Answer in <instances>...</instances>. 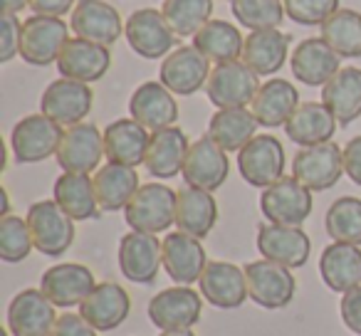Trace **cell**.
<instances>
[{
    "instance_id": "31",
    "label": "cell",
    "mask_w": 361,
    "mask_h": 336,
    "mask_svg": "<svg viewBox=\"0 0 361 336\" xmlns=\"http://www.w3.org/2000/svg\"><path fill=\"white\" fill-rule=\"evenodd\" d=\"M297 106H300V92H297V87L292 82L277 77V80L262 82L250 109L260 126L277 129V126H285L290 121V116L297 111Z\"/></svg>"
},
{
    "instance_id": "1",
    "label": "cell",
    "mask_w": 361,
    "mask_h": 336,
    "mask_svg": "<svg viewBox=\"0 0 361 336\" xmlns=\"http://www.w3.org/2000/svg\"><path fill=\"white\" fill-rule=\"evenodd\" d=\"M32 232L35 250L47 257H60L75 242V220L57 206V201H37L27 208L25 216Z\"/></svg>"
},
{
    "instance_id": "15",
    "label": "cell",
    "mask_w": 361,
    "mask_h": 336,
    "mask_svg": "<svg viewBox=\"0 0 361 336\" xmlns=\"http://www.w3.org/2000/svg\"><path fill=\"white\" fill-rule=\"evenodd\" d=\"M92 101H94V92L87 82L60 77V80L50 82L47 89L42 92L40 109L60 126H75L82 124L85 116L92 111Z\"/></svg>"
},
{
    "instance_id": "33",
    "label": "cell",
    "mask_w": 361,
    "mask_h": 336,
    "mask_svg": "<svg viewBox=\"0 0 361 336\" xmlns=\"http://www.w3.org/2000/svg\"><path fill=\"white\" fill-rule=\"evenodd\" d=\"M319 275L331 292L346 294L361 287V250L349 242H331L322 250Z\"/></svg>"
},
{
    "instance_id": "18",
    "label": "cell",
    "mask_w": 361,
    "mask_h": 336,
    "mask_svg": "<svg viewBox=\"0 0 361 336\" xmlns=\"http://www.w3.org/2000/svg\"><path fill=\"white\" fill-rule=\"evenodd\" d=\"M55 321V304L35 287L18 292L8 306V331L13 336H50Z\"/></svg>"
},
{
    "instance_id": "48",
    "label": "cell",
    "mask_w": 361,
    "mask_h": 336,
    "mask_svg": "<svg viewBox=\"0 0 361 336\" xmlns=\"http://www.w3.org/2000/svg\"><path fill=\"white\" fill-rule=\"evenodd\" d=\"M344 173L356 186H361V136H354L344 146Z\"/></svg>"
},
{
    "instance_id": "44",
    "label": "cell",
    "mask_w": 361,
    "mask_h": 336,
    "mask_svg": "<svg viewBox=\"0 0 361 336\" xmlns=\"http://www.w3.org/2000/svg\"><path fill=\"white\" fill-rule=\"evenodd\" d=\"M290 20L300 25H322L331 13L339 11V0H282Z\"/></svg>"
},
{
    "instance_id": "40",
    "label": "cell",
    "mask_w": 361,
    "mask_h": 336,
    "mask_svg": "<svg viewBox=\"0 0 361 336\" xmlns=\"http://www.w3.org/2000/svg\"><path fill=\"white\" fill-rule=\"evenodd\" d=\"M324 228L334 242L361 245V198H336L324 216Z\"/></svg>"
},
{
    "instance_id": "51",
    "label": "cell",
    "mask_w": 361,
    "mask_h": 336,
    "mask_svg": "<svg viewBox=\"0 0 361 336\" xmlns=\"http://www.w3.org/2000/svg\"><path fill=\"white\" fill-rule=\"evenodd\" d=\"M159 336H196L191 329H183V331H161Z\"/></svg>"
},
{
    "instance_id": "9",
    "label": "cell",
    "mask_w": 361,
    "mask_h": 336,
    "mask_svg": "<svg viewBox=\"0 0 361 336\" xmlns=\"http://www.w3.org/2000/svg\"><path fill=\"white\" fill-rule=\"evenodd\" d=\"M67 40H70V25L62 18L32 15L23 23L20 57L32 67H47L57 62Z\"/></svg>"
},
{
    "instance_id": "49",
    "label": "cell",
    "mask_w": 361,
    "mask_h": 336,
    "mask_svg": "<svg viewBox=\"0 0 361 336\" xmlns=\"http://www.w3.org/2000/svg\"><path fill=\"white\" fill-rule=\"evenodd\" d=\"M75 6H77V0H30V8L35 15L62 18L75 11Z\"/></svg>"
},
{
    "instance_id": "47",
    "label": "cell",
    "mask_w": 361,
    "mask_h": 336,
    "mask_svg": "<svg viewBox=\"0 0 361 336\" xmlns=\"http://www.w3.org/2000/svg\"><path fill=\"white\" fill-rule=\"evenodd\" d=\"M341 321L346 324V329L354 331L356 336H361V287L349 290L341 297Z\"/></svg>"
},
{
    "instance_id": "28",
    "label": "cell",
    "mask_w": 361,
    "mask_h": 336,
    "mask_svg": "<svg viewBox=\"0 0 361 336\" xmlns=\"http://www.w3.org/2000/svg\"><path fill=\"white\" fill-rule=\"evenodd\" d=\"M218 223V203L211 191L186 186L176 193V228L203 240Z\"/></svg>"
},
{
    "instance_id": "13",
    "label": "cell",
    "mask_w": 361,
    "mask_h": 336,
    "mask_svg": "<svg viewBox=\"0 0 361 336\" xmlns=\"http://www.w3.org/2000/svg\"><path fill=\"white\" fill-rule=\"evenodd\" d=\"M208 77H211V60L193 45H180L169 52L159 70V82L178 97L196 94L201 87H206Z\"/></svg>"
},
{
    "instance_id": "19",
    "label": "cell",
    "mask_w": 361,
    "mask_h": 336,
    "mask_svg": "<svg viewBox=\"0 0 361 336\" xmlns=\"http://www.w3.org/2000/svg\"><path fill=\"white\" fill-rule=\"evenodd\" d=\"M97 287L94 272L77 262H60L45 270L40 280V290L55 306L70 309L90 297V292Z\"/></svg>"
},
{
    "instance_id": "39",
    "label": "cell",
    "mask_w": 361,
    "mask_h": 336,
    "mask_svg": "<svg viewBox=\"0 0 361 336\" xmlns=\"http://www.w3.org/2000/svg\"><path fill=\"white\" fill-rule=\"evenodd\" d=\"M319 37L346 60L361 57V13L339 8L319 25Z\"/></svg>"
},
{
    "instance_id": "34",
    "label": "cell",
    "mask_w": 361,
    "mask_h": 336,
    "mask_svg": "<svg viewBox=\"0 0 361 336\" xmlns=\"http://www.w3.org/2000/svg\"><path fill=\"white\" fill-rule=\"evenodd\" d=\"M322 101L334 114L336 124L349 126L361 116V70L359 67H341L324 87Z\"/></svg>"
},
{
    "instance_id": "45",
    "label": "cell",
    "mask_w": 361,
    "mask_h": 336,
    "mask_svg": "<svg viewBox=\"0 0 361 336\" xmlns=\"http://www.w3.org/2000/svg\"><path fill=\"white\" fill-rule=\"evenodd\" d=\"M20 37L23 25L18 15L3 13L0 15V62H11L16 55H20Z\"/></svg>"
},
{
    "instance_id": "22",
    "label": "cell",
    "mask_w": 361,
    "mask_h": 336,
    "mask_svg": "<svg viewBox=\"0 0 361 336\" xmlns=\"http://www.w3.org/2000/svg\"><path fill=\"white\" fill-rule=\"evenodd\" d=\"M55 65L60 70V77L90 85V82H99L106 75L111 65V52L106 45L75 37V40H67Z\"/></svg>"
},
{
    "instance_id": "24",
    "label": "cell",
    "mask_w": 361,
    "mask_h": 336,
    "mask_svg": "<svg viewBox=\"0 0 361 336\" xmlns=\"http://www.w3.org/2000/svg\"><path fill=\"white\" fill-rule=\"evenodd\" d=\"M188 149H191V144H188L186 131L178 129V126L151 131L149 151H146L144 158L146 171L159 181L178 176L183 171V163H186Z\"/></svg>"
},
{
    "instance_id": "3",
    "label": "cell",
    "mask_w": 361,
    "mask_h": 336,
    "mask_svg": "<svg viewBox=\"0 0 361 336\" xmlns=\"http://www.w3.org/2000/svg\"><path fill=\"white\" fill-rule=\"evenodd\" d=\"M247 294L262 309H285L297 292V280L290 267L272 260H255L245 267Z\"/></svg>"
},
{
    "instance_id": "5",
    "label": "cell",
    "mask_w": 361,
    "mask_h": 336,
    "mask_svg": "<svg viewBox=\"0 0 361 336\" xmlns=\"http://www.w3.org/2000/svg\"><path fill=\"white\" fill-rule=\"evenodd\" d=\"M257 89V75L243 60L216 65L206 82V94L216 109H240L252 104Z\"/></svg>"
},
{
    "instance_id": "46",
    "label": "cell",
    "mask_w": 361,
    "mask_h": 336,
    "mask_svg": "<svg viewBox=\"0 0 361 336\" xmlns=\"http://www.w3.org/2000/svg\"><path fill=\"white\" fill-rule=\"evenodd\" d=\"M50 336H97V329L82 314H60L52 326Z\"/></svg>"
},
{
    "instance_id": "32",
    "label": "cell",
    "mask_w": 361,
    "mask_h": 336,
    "mask_svg": "<svg viewBox=\"0 0 361 336\" xmlns=\"http://www.w3.org/2000/svg\"><path fill=\"white\" fill-rule=\"evenodd\" d=\"M92 181H94L97 203H99V208L104 213L126 211L131 198L141 188L136 168L121 163H109V161L92 176Z\"/></svg>"
},
{
    "instance_id": "21",
    "label": "cell",
    "mask_w": 361,
    "mask_h": 336,
    "mask_svg": "<svg viewBox=\"0 0 361 336\" xmlns=\"http://www.w3.org/2000/svg\"><path fill=\"white\" fill-rule=\"evenodd\" d=\"M70 27L82 40L99 42L106 47L114 45L124 35V23H121L119 11L104 0H77Z\"/></svg>"
},
{
    "instance_id": "25",
    "label": "cell",
    "mask_w": 361,
    "mask_h": 336,
    "mask_svg": "<svg viewBox=\"0 0 361 336\" xmlns=\"http://www.w3.org/2000/svg\"><path fill=\"white\" fill-rule=\"evenodd\" d=\"M164 270L176 285H193L206 270V250L201 240L186 232H169L164 237Z\"/></svg>"
},
{
    "instance_id": "29",
    "label": "cell",
    "mask_w": 361,
    "mask_h": 336,
    "mask_svg": "<svg viewBox=\"0 0 361 336\" xmlns=\"http://www.w3.org/2000/svg\"><path fill=\"white\" fill-rule=\"evenodd\" d=\"M151 134L146 126L134 119H116L104 129V154L109 163L136 166L144 163L146 151H149Z\"/></svg>"
},
{
    "instance_id": "12",
    "label": "cell",
    "mask_w": 361,
    "mask_h": 336,
    "mask_svg": "<svg viewBox=\"0 0 361 336\" xmlns=\"http://www.w3.org/2000/svg\"><path fill=\"white\" fill-rule=\"evenodd\" d=\"M238 171L250 186H272L285 173V149L272 134H257L245 149L238 151Z\"/></svg>"
},
{
    "instance_id": "7",
    "label": "cell",
    "mask_w": 361,
    "mask_h": 336,
    "mask_svg": "<svg viewBox=\"0 0 361 336\" xmlns=\"http://www.w3.org/2000/svg\"><path fill=\"white\" fill-rule=\"evenodd\" d=\"M62 136H65L62 126L40 111V114L25 116L13 126L11 149L18 163H40L50 156H57Z\"/></svg>"
},
{
    "instance_id": "4",
    "label": "cell",
    "mask_w": 361,
    "mask_h": 336,
    "mask_svg": "<svg viewBox=\"0 0 361 336\" xmlns=\"http://www.w3.org/2000/svg\"><path fill=\"white\" fill-rule=\"evenodd\" d=\"M292 176L310 191H329L344 176V149L334 141L305 146L292 158Z\"/></svg>"
},
{
    "instance_id": "42",
    "label": "cell",
    "mask_w": 361,
    "mask_h": 336,
    "mask_svg": "<svg viewBox=\"0 0 361 336\" xmlns=\"http://www.w3.org/2000/svg\"><path fill=\"white\" fill-rule=\"evenodd\" d=\"M231 11L250 32L280 27L282 18L287 15L282 0H231Z\"/></svg>"
},
{
    "instance_id": "41",
    "label": "cell",
    "mask_w": 361,
    "mask_h": 336,
    "mask_svg": "<svg viewBox=\"0 0 361 336\" xmlns=\"http://www.w3.org/2000/svg\"><path fill=\"white\" fill-rule=\"evenodd\" d=\"M166 23L178 37H193L213 15V0H164Z\"/></svg>"
},
{
    "instance_id": "30",
    "label": "cell",
    "mask_w": 361,
    "mask_h": 336,
    "mask_svg": "<svg viewBox=\"0 0 361 336\" xmlns=\"http://www.w3.org/2000/svg\"><path fill=\"white\" fill-rule=\"evenodd\" d=\"M292 37L282 32L280 27H267V30H252L245 37L240 60L255 72L257 77H270L282 70L287 60Z\"/></svg>"
},
{
    "instance_id": "37",
    "label": "cell",
    "mask_w": 361,
    "mask_h": 336,
    "mask_svg": "<svg viewBox=\"0 0 361 336\" xmlns=\"http://www.w3.org/2000/svg\"><path fill=\"white\" fill-rule=\"evenodd\" d=\"M55 201L72 220H94L99 218V203H97L94 181L90 173H62L55 181Z\"/></svg>"
},
{
    "instance_id": "23",
    "label": "cell",
    "mask_w": 361,
    "mask_h": 336,
    "mask_svg": "<svg viewBox=\"0 0 361 336\" xmlns=\"http://www.w3.org/2000/svg\"><path fill=\"white\" fill-rule=\"evenodd\" d=\"M129 114L149 131H159L166 126H176L178 104H176L173 92L169 87H164L161 82H144L131 94Z\"/></svg>"
},
{
    "instance_id": "8",
    "label": "cell",
    "mask_w": 361,
    "mask_h": 336,
    "mask_svg": "<svg viewBox=\"0 0 361 336\" xmlns=\"http://www.w3.org/2000/svg\"><path fill=\"white\" fill-rule=\"evenodd\" d=\"M312 191L302 186L295 176H282L277 183L267 186L260 196V211L267 223L300 228L312 213Z\"/></svg>"
},
{
    "instance_id": "14",
    "label": "cell",
    "mask_w": 361,
    "mask_h": 336,
    "mask_svg": "<svg viewBox=\"0 0 361 336\" xmlns=\"http://www.w3.org/2000/svg\"><path fill=\"white\" fill-rule=\"evenodd\" d=\"M124 35L131 50L144 60L166 57L176 45L173 30L166 23L164 13H159L156 8H141L131 13L129 20L124 23Z\"/></svg>"
},
{
    "instance_id": "17",
    "label": "cell",
    "mask_w": 361,
    "mask_h": 336,
    "mask_svg": "<svg viewBox=\"0 0 361 336\" xmlns=\"http://www.w3.org/2000/svg\"><path fill=\"white\" fill-rule=\"evenodd\" d=\"M257 252L265 260L280 262V265L297 270L305 267L310 260L312 242L302 228L295 225H275V223H262L257 228Z\"/></svg>"
},
{
    "instance_id": "27",
    "label": "cell",
    "mask_w": 361,
    "mask_h": 336,
    "mask_svg": "<svg viewBox=\"0 0 361 336\" xmlns=\"http://www.w3.org/2000/svg\"><path fill=\"white\" fill-rule=\"evenodd\" d=\"M131 311L129 292L114 282H99L80 304V314L97 331H111L126 321Z\"/></svg>"
},
{
    "instance_id": "11",
    "label": "cell",
    "mask_w": 361,
    "mask_h": 336,
    "mask_svg": "<svg viewBox=\"0 0 361 336\" xmlns=\"http://www.w3.org/2000/svg\"><path fill=\"white\" fill-rule=\"evenodd\" d=\"M119 270L129 282L154 285L164 267V242L151 232H126L119 240Z\"/></svg>"
},
{
    "instance_id": "2",
    "label": "cell",
    "mask_w": 361,
    "mask_h": 336,
    "mask_svg": "<svg viewBox=\"0 0 361 336\" xmlns=\"http://www.w3.org/2000/svg\"><path fill=\"white\" fill-rule=\"evenodd\" d=\"M124 218L136 232H166L176 223V191L164 183H144L126 206Z\"/></svg>"
},
{
    "instance_id": "50",
    "label": "cell",
    "mask_w": 361,
    "mask_h": 336,
    "mask_svg": "<svg viewBox=\"0 0 361 336\" xmlns=\"http://www.w3.org/2000/svg\"><path fill=\"white\" fill-rule=\"evenodd\" d=\"M25 8H30V0H3V13L18 15V13L25 11Z\"/></svg>"
},
{
    "instance_id": "38",
    "label": "cell",
    "mask_w": 361,
    "mask_h": 336,
    "mask_svg": "<svg viewBox=\"0 0 361 336\" xmlns=\"http://www.w3.org/2000/svg\"><path fill=\"white\" fill-rule=\"evenodd\" d=\"M193 47L201 50L211 62H233L243 57L245 37L238 30V25L228 20H208L201 30L193 35Z\"/></svg>"
},
{
    "instance_id": "10",
    "label": "cell",
    "mask_w": 361,
    "mask_h": 336,
    "mask_svg": "<svg viewBox=\"0 0 361 336\" xmlns=\"http://www.w3.org/2000/svg\"><path fill=\"white\" fill-rule=\"evenodd\" d=\"M55 158L65 173H97L102 168V158H106L104 131L90 121L67 126Z\"/></svg>"
},
{
    "instance_id": "36",
    "label": "cell",
    "mask_w": 361,
    "mask_h": 336,
    "mask_svg": "<svg viewBox=\"0 0 361 336\" xmlns=\"http://www.w3.org/2000/svg\"><path fill=\"white\" fill-rule=\"evenodd\" d=\"M257 126L260 124H257L252 109H247V106H240V109H218L211 116V121H208V136L223 151L235 154V151H243L255 139Z\"/></svg>"
},
{
    "instance_id": "20",
    "label": "cell",
    "mask_w": 361,
    "mask_h": 336,
    "mask_svg": "<svg viewBox=\"0 0 361 336\" xmlns=\"http://www.w3.org/2000/svg\"><path fill=\"white\" fill-rule=\"evenodd\" d=\"M198 290H201L203 299L211 301L218 309H238L250 297L247 294L245 270L223 260L208 262L201 280H198Z\"/></svg>"
},
{
    "instance_id": "43",
    "label": "cell",
    "mask_w": 361,
    "mask_h": 336,
    "mask_svg": "<svg viewBox=\"0 0 361 336\" xmlns=\"http://www.w3.org/2000/svg\"><path fill=\"white\" fill-rule=\"evenodd\" d=\"M35 242H32V232L25 218L13 216V213L0 218V260L23 262Z\"/></svg>"
},
{
    "instance_id": "35",
    "label": "cell",
    "mask_w": 361,
    "mask_h": 336,
    "mask_svg": "<svg viewBox=\"0 0 361 336\" xmlns=\"http://www.w3.org/2000/svg\"><path fill=\"white\" fill-rule=\"evenodd\" d=\"M336 131V119L324 101H302L285 124V134L297 146H317L331 141Z\"/></svg>"
},
{
    "instance_id": "26",
    "label": "cell",
    "mask_w": 361,
    "mask_h": 336,
    "mask_svg": "<svg viewBox=\"0 0 361 336\" xmlns=\"http://www.w3.org/2000/svg\"><path fill=\"white\" fill-rule=\"evenodd\" d=\"M292 75L307 87H324L341 70V57L322 37H307L292 52Z\"/></svg>"
},
{
    "instance_id": "6",
    "label": "cell",
    "mask_w": 361,
    "mask_h": 336,
    "mask_svg": "<svg viewBox=\"0 0 361 336\" xmlns=\"http://www.w3.org/2000/svg\"><path fill=\"white\" fill-rule=\"evenodd\" d=\"M203 314V294L188 285L161 290L149 301V319L161 331L193 329Z\"/></svg>"
},
{
    "instance_id": "16",
    "label": "cell",
    "mask_w": 361,
    "mask_h": 336,
    "mask_svg": "<svg viewBox=\"0 0 361 336\" xmlns=\"http://www.w3.org/2000/svg\"><path fill=\"white\" fill-rule=\"evenodd\" d=\"M228 171H231V161H228V151H223L211 136H201L191 144L183 163V181L186 186H196L203 191H218L226 183Z\"/></svg>"
}]
</instances>
